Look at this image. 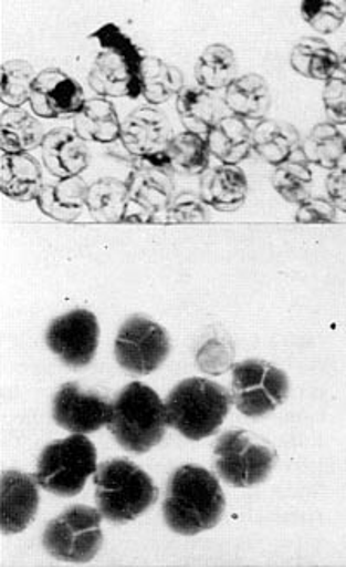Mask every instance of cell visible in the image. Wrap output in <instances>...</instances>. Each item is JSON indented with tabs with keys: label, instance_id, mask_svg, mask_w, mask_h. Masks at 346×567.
<instances>
[{
	"label": "cell",
	"instance_id": "d6a6232c",
	"mask_svg": "<svg viewBox=\"0 0 346 567\" xmlns=\"http://www.w3.org/2000/svg\"><path fill=\"white\" fill-rule=\"evenodd\" d=\"M312 171L307 161H287L275 167L272 186L290 204H302L311 198Z\"/></svg>",
	"mask_w": 346,
	"mask_h": 567
},
{
	"label": "cell",
	"instance_id": "603a6c76",
	"mask_svg": "<svg viewBox=\"0 0 346 567\" xmlns=\"http://www.w3.org/2000/svg\"><path fill=\"white\" fill-rule=\"evenodd\" d=\"M73 128L87 143L112 144L119 141L122 122L108 97L85 100L84 106L73 116Z\"/></svg>",
	"mask_w": 346,
	"mask_h": 567
},
{
	"label": "cell",
	"instance_id": "3957f363",
	"mask_svg": "<svg viewBox=\"0 0 346 567\" xmlns=\"http://www.w3.org/2000/svg\"><path fill=\"white\" fill-rule=\"evenodd\" d=\"M228 389L203 377L186 379L171 389L165 401L167 422L186 440L201 441L222 427L231 410Z\"/></svg>",
	"mask_w": 346,
	"mask_h": 567
},
{
	"label": "cell",
	"instance_id": "6da1fadb",
	"mask_svg": "<svg viewBox=\"0 0 346 567\" xmlns=\"http://www.w3.org/2000/svg\"><path fill=\"white\" fill-rule=\"evenodd\" d=\"M161 508L171 532L195 536L213 529L222 520L226 495L210 471L199 465H182L168 480Z\"/></svg>",
	"mask_w": 346,
	"mask_h": 567
},
{
	"label": "cell",
	"instance_id": "f35d334b",
	"mask_svg": "<svg viewBox=\"0 0 346 567\" xmlns=\"http://www.w3.org/2000/svg\"><path fill=\"white\" fill-rule=\"evenodd\" d=\"M327 198L335 205L336 210L346 214V167L331 171L326 179Z\"/></svg>",
	"mask_w": 346,
	"mask_h": 567
},
{
	"label": "cell",
	"instance_id": "7c38bea8",
	"mask_svg": "<svg viewBox=\"0 0 346 567\" xmlns=\"http://www.w3.org/2000/svg\"><path fill=\"white\" fill-rule=\"evenodd\" d=\"M99 336L96 315L87 309H73L51 321L45 342L52 354H56L64 364L84 368L96 355Z\"/></svg>",
	"mask_w": 346,
	"mask_h": 567
},
{
	"label": "cell",
	"instance_id": "9c48e42d",
	"mask_svg": "<svg viewBox=\"0 0 346 567\" xmlns=\"http://www.w3.org/2000/svg\"><path fill=\"white\" fill-rule=\"evenodd\" d=\"M213 455L220 480L234 487L262 484L274 468L275 455L271 447L243 429L222 434L217 440Z\"/></svg>",
	"mask_w": 346,
	"mask_h": 567
},
{
	"label": "cell",
	"instance_id": "4dcf8cb0",
	"mask_svg": "<svg viewBox=\"0 0 346 567\" xmlns=\"http://www.w3.org/2000/svg\"><path fill=\"white\" fill-rule=\"evenodd\" d=\"M127 204V184L115 177H103L87 189L85 208L99 223H122Z\"/></svg>",
	"mask_w": 346,
	"mask_h": 567
},
{
	"label": "cell",
	"instance_id": "ffe728a7",
	"mask_svg": "<svg viewBox=\"0 0 346 567\" xmlns=\"http://www.w3.org/2000/svg\"><path fill=\"white\" fill-rule=\"evenodd\" d=\"M248 121L238 115L220 116L207 134L211 156L228 165H239L253 152V141Z\"/></svg>",
	"mask_w": 346,
	"mask_h": 567
},
{
	"label": "cell",
	"instance_id": "d590c367",
	"mask_svg": "<svg viewBox=\"0 0 346 567\" xmlns=\"http://www.w3.org/2000/svg\"><path fill=\"white\" fill-rule=\"evenodd\" d=\"M207 220L208 213L201 196L192 195V193H180V195L174 196L165 223L195 224L207 223Z\"/></svg>",
	"mask_w": 346,
	"mask_h": 567
},
{
	"label": "cell",
	"instance_id": "44dd1931",
	"mask_svg": "<svg viewBox=\"0 0 346 567\" xmlns=\"http://www.w3.org/2000/svg\"><path fill=\"white\" fill-rule=\"evenodd\" d=\"M271 87L268 81L256 73L235 76L223 94V104L228 106L229 112L244 121H263L271 110Z\"/></svg>",
	"mask_w": 346,
	"mask_h": 567
},
{
	"label": "cell",
	"instance_id": "9a60e30c",
	"mask_svg": "<svg viewBox=\"0 0 346 567\" xmlns=\"http://www.w3.org/2000/svg\"><path fill=\"white\" fill-rule=\"evenodd\" d=\"M39 483L35 476L8 471L0 481V527L4 535L24 532L39 511Z\"/></svg>",
	"mask_w": 346,
	"mask_h": 567
},
{
	"label": "cell",
	"instance_id": "5b68a950",
	"mask_svg": "<svg viewBox=\"0 0 346 567\" xmlns=\"http://www.w3.org/2000/svg\"><path fill=\"white\" fill-rule=\"evenodd\" d=\"M96 504L104 519L116 524L139 519L158 499L155 481L130 460L104 462L94 474Z\"/></svg>",
	"mask_w": 346,
	"mask_h": 567
},
{
	"label": "cell",
	"instance_id": "ba28073f",
	"mask_svg": "<svg viewBox=\"0 0 346 567\" xmlns=\"http://www.w3.org/2000/svg\"><path fill=\"white\" fill-rule=\"evenodd\" d=\"M99 508L72 505L45 527L42 544L49 556L64 563H91L103 548Z\"/></svg>",
	"mask_w": 346,
	"mask_h": 567
},
{
	"label": "cell",
	"instance_id": "484cf974",
	"mask_svg": "<svg viewBox=\"0 0 346 567\" xmlns=\"http://www.w3.org/2000/svg\"><path fill=\"white\" fill-rule=\"evenodd\" d=\"M44 137V127L27 110L8 109L0 116L2 153H30L42 146Z\"/></svg>",
	"mask_w": 346,
	"mask_h": 567
},
{
	"label": "cell",
	"instance_id": "4fadbf2b",
	"mask_svg": "<svg viewBox=\"0 0 346 567\" xmlns=\"http://www.w3.org/2000/svg\"><path fill=\"white\" fill-rule=\"evenodd\" d=\"M52 416L64 431L92 434L112 422L113 403L99 392L84 391L75 382H69L54 395Z\"/></svg>",
	"mask_w": 346,
	"mask_h": 567
},
{
	"label": "cell",
	"instance_id": "30bf717a",
	"mask_svg": "<svg viewBox=\"0 0 346 567\" xmlns=\"http://www.w3.org/2000/svg\"><path fill=\"white\" fill-rule=\"evenodd\" d=\"M232 403L250 419L269 415L286 401L290 380L269 361L248 360L232 368Z\"/></svg>",
	"mask_w": 346,
	"mask_h": 567
},
{
	"label": "cell",
	"instance_id": "83f0119b",
	"mask_svg": "<svg viewBox=\"0 0 346 567\" xmlns=\"http://www.w3.org/2000/svg\"><path fill=\"white\" fill-rule=\"evenodd\" d=\"M176 109L186 131L205 137L222 116L216 97L203 87H184L176 97Z\"/></svg>",
	"mask_w": 346,
	"mask_h": 567
},
{
	"label": "cell",
	"instance_id": "e575fe53",
	"mask_svg": "<svg viewBox=\"0 0 346 567\" xmlns=\"http://www.w3.org/2000/svg\"><path fill=\"white\" fill-rule=\"evenodd\" d=\"M300 12L311 29L321 35H329L345 23L346 0H302Z\"/></svg>",
	"mask_w": 346,
	"mask_h": 567
},
{
	"label": "cell",
	"instance_id": "277c9868",
	"mask_svg": "<svg viewBox=\"0 0 346 567\" xmlns=\"http://www.w3.org/2000/svg\"><path fill=\"white\" fill-rule=\"evenodd\" d=\"M167 408L158 392L143 382L125 385L113 401L109 432L130 453H148L167 432Z\"/></svg>",
	"mask_w": 346,
	"mask_h": 567
},
{
	"label": "cell",
	"instance_id": "7a4b0ae2",
	"mask_svg": "<svg viewBox=\"0 0 346 567\" xmlns=\"http://www.w3.org/2000/svg\"><path fill=\"white\" fill-rule=\"evenodd\" d=\"M91 39L99 42L101 51L94 58L88 85L101 97L143 96L144 54L130 37L113 23H106L92 33Z\"/></svg>",
	"mask_w": 346,
	"mask_h": 567
},
{
	"label": "cell",
	"instance_id": "8d00e7d4",
	"mask_svg": "<svg viewBox=\"0 0 346 567\" xmlns=\"http://www.w3.org/2000/svg\"><path fill=\"white\" fill-rule=\"evenodd\" d=\"M324 110L331 124L346 125V75L331 76L323 91Z\"/></svg>",
	"mask_w": 346,
	"mask_h": 567
},
{
	"label": "cell",
	"instance_id": "d6986e66",
	"mask_svg": "<svg viewBox=\"0 0 346 567\" xmlns=\"http://www.w3.org/2000/svg\"><path fill=\"white\" fill-rule=\"evenodd\" d=\"M44 188L42 167L30 153H2L0 192L14 202L36 200Z\"/></svg>",
	"mask_w": 346,
	"mask_h": 567
},
{
	"label": "cell",
	"instance_id": "4316f807",
	"mask_svg": "<svg viewBox=\"0 0 346 567\" xmlns=\"http://www.w3.org/2000/svg\"><path fill=\"white\" fill-rule=\"evenodd\" d=\"M303 158L327 171L342 167L346 158V137L339 125L323 122L315 125L302 144Z\"/></svg>",
	"mask_w": 346,
	"mask_h": 567
},
{
	"label": "cell",
	"instance_id": "cb8c5ba5",
	"mask_svg": "<svg viewBox=\"0 0 346 567\" xmlns=\"http://www.w3.org/2000/svg\"><path fill=\"white\" fill-rule=\"evenodd\" d=\"M251 141L253 152H256L262 161L277 167L290 161L300 148V132L290 122L263 118L251 131Z\"/></svg>",
	"mask_w": 346,
	"mask_h": 567
},
{
	"label": "cell",
	"instance_id": "d4e9b609",
	"mask_svg": "<svg viewBox=\"0 0 346 567\" xmlns=\"http://www.w3.org/2000/svg\"><path fill=\"white\" fill-rule=\"evenodd\" d=\"M291 69L311 81H329L339 72V56L335 49L318 37L302 39L291 49Z\"/></svg>",
	"mask_w": 346,
	"mask_h": 567
},
{
	"label": "cell",
	"instance_id": "1f68e13d",
	"mask_svg": "<svg viewBox=\"0 0 346 567\" xmlns=\"http://www.w3.org/2000/svg\"><path fill=\"white\" fill-rule=\"evenodd\" d=\"M184 89V73L159 58L146 56L143 63V97L151 106L179 96Z\"/></svg>",
	"mask_w": 346,
	"mask_h": 567
},
{
	"label": "cell",
	"instance_id": "8992f818",
	"mask_svg": "<svg viewBox=\"0 0 346 567\" xmlns=\"http://www.w3.org/2000/svg\"><path fill=\"white\" fill-rule=\"evenodd\" d=\"M96 471V446L87 434H70L48 444L40 453L35 480L45 492L70 498L84 489Z\"/></svg>",
	"mask_w": 346,
	"mask_h": 567
},
{
	"label": "cell",
	"instance_id": "f1b7e54d",
	"mask_svg": "<svg viewBox=\"0 0 346 567\" xmlns=\"http://www.w3.org/2000/svg\"><path fill=\"white\" fill-rule=\"evenodd\" d=\"M238 61L234 51L226 44H211L196 61L195 79L199 87L207 91L228 89L235 79Z\"/></svg>",
	"mask_w": 346,
	"mask_h": 567
},
{
	"label": "cell",
	"instance_id": "ab89813d",
	"mask_svg": "<svg viewBox=\"0 0 346 567\" xmlns=\"http://www.w3.org/2000/svg\"><path fill=\"white\" fill-rule=\"evenodd\" d=\"M338 56H339V70H342V72L345 73V75H346V44L343 45L342 49H339Z\"/></svg>",
	"mask_w": 346,
	"mask_h": 567
},
{
	"label": "cell",
	"instance_id": "5bb4252c",
	"mask_svg": "<svg viewBox=\"0 0 346 567\" xmlns=\"http://www.w3.org/2000/svg\"><path fill=\"white\" fill-rule=\"evenodd\" d=\"M30 109L39 118L75 116L84 106V89L60 69L36 73L30 91Z\"/></svg>",
	"mask_w": 346,
	"mask_h": 567
},
{
	"label": "cell",
	"instance_id": "8fae6325",
	"mask_svg": "<svg viewBox=\"0 0 346 567\" xmlns=\"http://www.w3.org/2000/svg\"><path fill=\"white\" fill-rule=\"evenodd\" d=\"M170 354V337L161 324L144 316H132L119 327L115 358L132 375L156 372Z\"/></svg>",
	"mask_w": 346,
	"mask_h": 567
},
{
	"label": "cell",
	"instance_id": "f546056e",
	"mask_svg": "<svg viewBox=\"0 0 346 567\" xmlns=\"http://www.w3.org/2000/svg\"><path fill=\"white\" fill-rule=\"evenodd\" d=\"M168 162H170L174 173L184 174V176H201L210 168V148H208L207 137L199 136L195 132H182L171 137L167 150Z\"/></svg>",
	"mask_w": 346,
	"mask_h": 567
},
{
	"label": "cell",
	"instance_id": "52a82bcc",
	"mask_svg": "<svg viewBox=\"0 0 346 567\" xmlns=\"http://www.w3.org/2000/svg\"><path fill=\"white\" fill-rule=\"evenodd\" d=\"M132 171L127 181V204L122 223H159L167 220L174 200V168L167 153L151 156H130Z\"/></svg>",
	"mask_w": 346,
	"mask_h": 567
},
{
	"label": "cell",
	"instance_id": "836d02e7",
	"mask_svg": "<svg viewBox=\"0 0 346 567\" xmlns=\"http://www.w3.org/2000/svg\"><path fill=\"white\" fill-rule=\"evenodd\" d=\"M35 76L29 61L11 60L4 63L2 82H0V101L8 109H21L24 103H29Z\"/></svg>",
	"mask_w": 346,
	"mask_h": 567
},
{
	"label": "cell",
	"instance_id": "ac0fdd59",
	"mask_svg": "<svg viewBox=\"0 0 346 567\" xmlns=\"http://www.w3.org/2000/svg\"><path fill=\"white\" fill-rule=\"evenodd\" d=\"M201 176L199 196L205 205L219 213H234L243 207L250 186L247 174L238 165L222 164L208 168Z\"/></svg>",
	"mask_w": 346,
	"mask_h": 567
},
{
	"label": "cell",
	"instance_id": "e0dca14e",
	"mask_svg": "<svg viewBox=\"0 0 346 567\" xmlns=\"http://www.w3.org/2000/svg\"><path fill=\"white\" fill-rule=\"evenodd\" d=\"M85 143L87 141L82 140L75 128H52L40 146L42 164L56 179L80 176L88 167V148Z\"/></svg>",
	"mask_w": 346,
	"mask_h": 567
},
{
	"label": "cell",
	"instance_id": "7402d4cb",
	"mask_svg": "<svg viewBox=\"0 0 346 567\" xmlns=\"http://www.w3.org/2000/svg\"><path fill=\"white\" fill-rule=\"evenodd\" d=\"M87 189V184L80 179V176L57 179V183L44 184L35 202L40 213L51 219L73 223L84 210Z\"/></svg>",
	"mask_w": 346,
	"mask_h": 567
},
{
	"label": "cell",
	"instance_id": "2e32d148",
	"mask_svg": "<svg viewBox=\"0 0 346 567\" xmlns=\"http://www.w3.org/2000/svg\"><path fill=\"white\" fill-rule=\"evenodd\" d=\"M171 137L167 115L155 106H143L122 122L119 143L130 156H151L164 153Z\"/></svg>",
	"mask_w": 346,
	"mask_h": 567
},
{
	"label": "cell",
	"instance_id": "74e56055",
	"mask_svg": "<svg viewBox=\"0 0 346 567\" xmlns=\"http://www.w3.org/2000/svg\"><path fill=\"white\" fill-rule=\"evenodd\" d=\"M335 205L331 204L329 198L321 196H311L302 202L296 210L295 220L300 224H331L336 220Z\"/></svg>",
	"mask_w": 346,
	"mask_h": 567
}]
</instances>
